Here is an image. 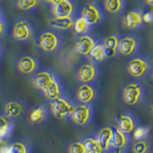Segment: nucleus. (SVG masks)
<instances>
[{"instance_id": "f257e3e1", "label": "nucleus", "mask_w": 153, "mask_h": 153, "mask_svg": "<svg viewBox=\"0 0 153 153\" xmlns=\"http://www.w3.org/2000/svg\"><path fill=\"white\" fill-rule=\"evenodd\" d=\"M52 5V13L54 17L66 18L71 17L74 12V5L68 0H57V1H49Z\"/></svg>"}, {"instance_id": "f03ea898", "label": "nucleus", "mask_w": 153, "mask_h": 153, "mask_svg": "<svg viewBox=\"0 0 153 153\" xmlns=\"http://www.w3.org/2000/svg\"><path fill=\"white\" fill-rule=\"evenodd\" d=\"M51 109L53 115L57 119H62L73 111L72 107L68 101L62 98H57L51 102Z\"/></svg>"}, {"instance_id": "7ed1b4c3", "label": "nucleus", "mask_w": 153, "mask_h": 153, "mask_svg": "<svg viewBox=\"0 0 153 153\" xmlns=\"http://www.w3.org/2000/svg\"><path fill=\"white\" fill-rule=\"evenodd\" d=\"M142 95V89L139 84H129L124 89L123 97L125 103L134 106L139 102Z\"/></svg>"}, {"instance_id": "20e7f679", "label": "nucleus", "mask_w": 153, "mask_h": 153, "mask_svg": "<svg viewBox=\"0 0 153 153\" xmlns=\"http://www.w3.org/2000/svg\"><path fill=\"white\" fill-rule=\"evenodd\" d=\"M13 37L16 41L23 42L29 39L31 36L32 31L30 24L26 21H20L15 25L12 30Z\"/></svg>"}, {"instance_id": "39448f33", "label": "nucleus", "mask_w": 153, "mask_h": 153, "mask_svg": "<svg viewBox=\"0 0 153 153\" xmlns=\"http://www.w3.org/2000/svg\"><path fill=\"white\" fill-rule=\"evenodd\" d=\"M71 117L73 122L77 125H85L91 117V109L86 105H80L74 107Z\"/></svg>"}, {"instance_id": "423d86ee", "label": "nucleus", "mask_w": 153, "mask_h": 153, "mask_svg": "<svg viewBox=\"0 0 153 153\" xmlns=\"http://www.w3.org/2000/svg\"><path fill=\"white\" fill-rule=\"evenodd\" d=\"M58 45V38L51 31H45L39 37V45L44 51L51 52L55 50Z\"/></svg>"}, {"instance_id": "0eeeda50", "label": "nucleus", "mask_w": 153, "mask_h": 153, "mask_svg": "<svg viewBox=\"0 0 153 153\" xmlns=\"http://www.w3.org/2000/svg\"><path fill=\"white\" fill-rule=\"evenodd\" d=\"M147 69V63L140 58H134L131 60L127 65V71L129 74L135 77H139L144 75Z\"/></svg>"}, {"instance_id": "6e6552de", "label": "nucleus", "mask_w": 153, "mask_h": 153, "mask_svg": "<svg viewBox=\"0 0 153 153\" xmlns=\"http://www.w3.org/2000/svg\"><path fill=\"white\" fill-rule=\"evenodd\" d=\"M94 46L95 42L91 37L89 35H83L77 39L74 49L78 54L87 55L90 54Z\"/></svg>"}, {"instance_id": "1a4fd4ad", "label": "nucleus", "mask_w": 153, "mask_h": 153, "mask_svg": "<svg viewBox=\"0 0 153 153\" xmlns=\"http://www.w3.org/2000/svg\"><path fill=\"white\" fill-rule=\"evenodd\" d=\"M55 81L54 76L48 71H42L37 74L33 78V84L36 88L45 91L49 85Z\"/></svg>"}, {"instance_id": "9d476101", "label": "nucleus", "mask_w": 153, "mask_h": 153, "mask_svg": "<svg viewBox=\"0 0 153 153\" xmlns=\"http://www.w3.org/2000/svg\"><path fill=\"white\" fill-rule=\"evenodd\" d=\"M81 15V18H83L88 25L97 24L100 19V13L99 10L96 6L91 4H87L84 6L82 10Z\"/></svg>"}, {"instance_id": "9b49d317", "label": "nucleus", "mask_w": 153, "mask_h": 153, "mask_svg": "<svg viewBox=\"0 0 153 153\" xmlns=\"http://www.w3.org/2000/svg\"><path fill=\"white\" fill-rule=\"evenodd\" d=\"M143 23V16L140 13L134 11L126 12L123 17L124 26L129 29L137 28Z\"/></svg>"}, {"instance_id": "f8f14e48", "label": "nucleus", "mask_w": 153, "mask_h": 153, "mask_svg": "<svg viewBox=\"0 0 153 153\" xmlns=\"http://www.w3.org/2000/svg\"><path fill=\"white\" fill-rule=\"evenodd\" d=\"M136 41L132 37H125L119 42L118 49L123 55L128 56L132 54L136 48Z\"/></svg>"}, {"instance_id": "ddd939ff", "label": "nucleus", "mask_w": 153, "mask_h": 153, "mask_svg": "<svg viewBox=\"0 0 153 153\" xmlns=\"http://www.w3.org/2000/svg\"><path fill=\"white\" fill-rule=\"evenodd\" d=\"M95 96V91L88 84H83L77 88L76 97L80 102L87 103L91 102Z\"/></svg>"}, {"instance_id": "4468645a", "label": "nucleus", "mask_w": 153, "mask_h": 153, "mask_svg": "<svg viewBox=\"0 0 153 153\" xmlns=\"http://www.w3.org/2000/svg\"><path fill=\"white\" fill-rule=\"evenodd\" d=\"M113 131L110 127H105L100 131L97 136V139L96 140L103 152L109 149L112 138H113Z\"/></svg>"}, {"instance_id": "2eb2a0df", "label": "nucleus", "mask_w": 153, "mask_h": 153, "mask_svg": "<svg viewBox=\"0 0 153 153\" xmlns=\"http://www.w3.org/2000/svg\"><path fill=\"white\" fill-rule=\"evenodd\" d=\"M18 68L19 71L22 74H31L35 71L37 68V64L35 60L31 56H24L19 61Z\"/></svg>"}, {"instance_id": "dca6fc26", "label": "nucleus", "mask_w": 153, "mask_h": 153, "mask_svg": "<svg viewBox=\"0 0 153 153\" xmlns=\"http://www.w3.org/2000/svg\"><path fill=\"white\" fill-rule=\"evenodd\" d=\"M96 75V68L91 64L82 65L78 71V78L83 83H88L94 78Z\"/></svg>"}, {"instance_id": "f3484780", "label": "nucleus", "mask_w": 153, "mask_h": 153, "mask_svg": "<svg viewBox=\"0 0 153 153\" xmlns=\"http://www.w3.org/2000/svg\"><path fill=\"white\" fill-rule=\"evenodd\" d=\"M119 42L120 41L118 38L115 35H110L105 39L103 45L104 47L106 57H111L116 55L119 47Z\"/></svg>"}, {"instance_id": "a211bd4d", "label": "nucleus", "mask_w": 153, "mask_h": 153, "mask_svg": "<svg viewBox=\"0 0 153 153\" xmlns=\"http://www.w3.org/2000/svg\"><path fill=\"white\" fill-rule=\"evenodd\" d=\"M48 24L54 28L60 30H68L74 25V20L71 17H54L49 20Z\"/></svg>"}, {"instance_id": "6ab92c4d", "label": "nucleus", "mask_w": 153, "mask_h": 153, "mask_svg": "<svg viewBox=\"0 0 153 153\" xmlns=\"http://www.w3.org/2000/svg\"><path fill=\"white\" fill-rule=\"evenodd\" d=\"M118 129L122 132L130 133L135 129V124L133 120L129 116L120 115L118 117Z\"/></svg>"}, {"instance_id": "aec40b11", "label": "nucleus", "mask_w": 153, "mask_h": 153, "mask_svg": "<svg viewBox=\"0 0 153 153\" xmlns=\"http://www.w3.org/2000/svg\"><path fill=\"white\" fill-rule=\"evenodd\" d=\"M4 112L6 117H18L24 112L22 106L16 101H10L5 106Z\"/></svg>"}, {"instance_id": "412c9836", "label": "nucleus", "mask_w": 153, "mask_h": 153, "mask_svg": "<svg viewBox=\"0 0 153 153\" xmlns=\"http://www.w3.org/2000/svg\"><path fill=\"white\" fill-rule=\"evenodd\" d=\"M113 135L110 144L117 149L125 147L127 143V139L125 134L122 132L118 128L113 129Z\"/></svg>"}, {"instance_id": "4be33fe9", "label": "nucleus", "mask_w": 153, "mask_h": 153, "mask_svg": "<svg viewBox=\"0 0 153 153\" xmlns=\"http://www.w3.org/2000/svg\"><path fill=\"white\" fill-rule=\"evenodd\" d=\"M46 110L43 106H39L32 110L29 114V120L31 123H40L46 117Z\"/></svg>"}, {"instance_id": "5701e85b", "label": "nucleus", "mask_w": 153, "mask_h": 153, "mask_svg": "<svg viewBox=\"0 0 153 153\" xmlns=\"http://www.w3.org/2000/svg\"><path fill=\"white\" fill-rule=\"evenodd\" d=\"M43 92L45 93V95L46 96V97L48 99L51 100V101L55 99H57V98L60 97V95H61L59 84H57L56 81H54Z\"/></svg>"}, {"instance_id": "b1692460", "label": "nucleus", "mask_w": 153, "mask_h": 153, "mask_svg": "<svg viewBox=\"0 0 153 153\" xmlns=\"http://www.w3.org/2000/svg\"><path fill=\"white\" fill-rule=\"evenodd\" d=\"M89 54L97 62H101V61H104L105 58L106 57L103 44L95 45L94 48L91 50Z\"/></svg>"}, {"instance_id": "393cba45", "label": "nucleus", "mask_w": 153, "mask_h": 153, "mask_svg": "<svg viewBox=\"0 0 153 153\" xmlns=\"http://www.w3.org/2000/svg\"><path fill=\"white\" fill-rule=\"evenodd\" d=\"M84 146L87 153H103L104 152L100 148L97 140L92 138H88L84 142Z\"/></svg>"}, {"instance_id": "a878e982", "label": "nucleus", "mask_w": 153, "mask_h": 153, "mask_svg": "<svg viewBox=\"0 0 153 153\" xmlns=\"http://www.w3.org/2000/svg\"><path fill=\"white\" fill-rule=\"evenodd\" d=\"M123 2L121 0H106L104 2L106 10L110 13H117L121 11Z\"/></svg>"}, {"instance_id": "bb28decb", "label": "nucleus", "mask_w": 153, "mask_h": 153, "mask_svg": "<svg viewBox=\"0 0 153 153\" xmlns=\"http://www.w3.org/2000/svg\"><path fill=\"white\" fill-rule=\"evenodd\" d=\"M89 25L85 22L83 18H79L75 22H74V31L76 34L84 33L87 30Z\"/></svg>"}, {"instance_id": "cd10ccee", "label": "nucleus", "mask_w": 153, "mask_h": 153, "mask_svg": "<svg viewBox=\"0 0 153 153\" xmlns=\"http://www.w3.org/2000/svg\"><path fill=\"white\" fill-rule=\"evenodd\" d=\"M39 2L37 0H20L17 2V5L20 9L25 11L37 6Z\"/></svg>"}, {"instance_id": "c85d7f7f", "label": "nucleus", "mask_w": 153, "mask_h": 153, "mask_svg": "<svg viewBox=\"0 0 153 153\" xmlns=\"http://www.w3.org/2000/svg\"><path fill=\"white\" fill-rule=\"evenodd\" d=\"M148 149L149 144L147 142L144 140H139L133 145L132 151L134 153H146Z\"/></svg>"}, {"instance_id": "c756f323", "label": "nucleus", "mask_w": 153, "mask_h": 153, "mask_svg": "<svg viewBox=\"0 0 153 153\" xmlns=\"http://www.w3.org/2000/svg\"><path fill=\"white\" fill-rule=\"evenodd\" d=\"M9 152L10 153H28L27 147L25 145L20 142L14 143L9 147Z\"/></svg>"}, {"instance_id": "7c9ffc66", "label": "nucleus", "mask_w": 153, "mask_h": 153, "mask_svg": "<svg viewBox=\"0 0 153 153\" xmlns=\"http://www.w3.org/2000/svg\"><path fill=\"white\" fill-rule=\"evenodd\" d=\"M69 153H87L84 144L80 142H74L69 147Z\"/></svg>"}, {"instance_id": "2f4dec72", "label": "nucleus", "mask_w": 153, "mask_h": 153, "mask_svg": "<svg viewBox=\"0 0 153 153\" xmlns=\"http://www.w3.org/2000/svg\"><path fill=\"white\" fill-rule=\"evenodd\" d=\"M9 128V121L6 117H0V136L3 137Z\"/></svg>"}, {"instance_id": "473e14b6", "label": "nucleus", "mask_w": 153, "mask_h": 153, "mask_svg": "<svg viewBox=\"0 0 153 153\" xmlns=\"http://www.w3.org/2000/svg\"><path fill=\"white\" fill-rule=\"evenodd\" d=\"M149 130L146 128H143V127H140V128H137L136 129H135L133 133L134 138L137 140H140L143 138H144L145 136L147 135Z\"/></svg>"}, {"instance_id": "72a5a7b5", "label": "nucleus", "mask_w": 153, "mask_h": 153, "mask_svg": "<svg viewBox=\"0 0 153 153\" xmlns=\"http://www.w3.org/2000/svg\"><path fill=\"white\" fill-rule=\"evenodd\" d=\"M143 20H144L146 22H150L153 20V14L152 12H147L143 16Z\"/></svg>"}, {"instance_id": "f704fd0d", "label": "nucleus", "mask_w": 153, "mask_h": 153, "mask_svg": "<svg viewBox=\"0 0 153 153\" xmlns=\"http://www.w3.org/2000/svg\"><path fill=\"white\" fill-rule=\"evenodd\" d=\"M9 147L10 146H5V145H0V153H10Z\"/></svg>"}, {"instance_id": "c9c22d12", "label": "nucleus", "mask_w": 153, "mask_h": 153, "mask_svg": "<svg viewBox=\"0 0 153 153\" xmlns=\"http://www.w3.org/2000/svg\"><path fill=\"white\" fill-rule=\"evenodd\" d=\"M4 31V25L2 22H0V35H2V33Z\"/></svg>"}, {"instance_id": "e433bc0d", "label": "nucleus", "mask_w": 153, "mask_h": 153, "mask_svg": "<svg viewBox=\"0 0 153 153\" xmlns=\"http://www.w3.org/2000/svg\"><path fill=\"white\" fill-rule=\"evenodd\" d=\"M146 3L148 4L150 6H153V1L152 0H146Z\"/></svg>"}, {"instance_id": "4c0bfd02", "label": "nucleus", "mask_w": 153, "mask_h": 153, "mask_svg": "<svg viewBox=\"0 0 153 153\" xmlns=\"http://www.w3.org/2000/svg\"><path fill=\"white\" fill-rule=\"evenodd\" d=\"M113 153H122V152H121V151H120V149H118V150H117V151L114 152H113Z\"/></svg>"}, {"instance_id": "58836bf2", "label": "nucleus", "mask_w": 153, "mask_h": 153, "mask_svg": "<svg viewBox=\"0 0 153 153\" xmlns=\"http://www.w3.org/2000/svg\"><path fill=\"white\" fill-rule=\"evenodd\" d=\"M2 137L0 136V145H2Z\"/></svg>"}, {"instance_id": "ea45409f", "label": "nucleus", "mask_w": 153, "mask_h": 153, "mask_svg": "<svg viewBox=\"0 0 153 153\" xmlns=\"http://www.w3.org/2000/svg\"><path fill=\"white\" fill-rule=\"evenodd\" d=\"M152 78H153V71H152Z\"/></svg>"}]
</instances>
